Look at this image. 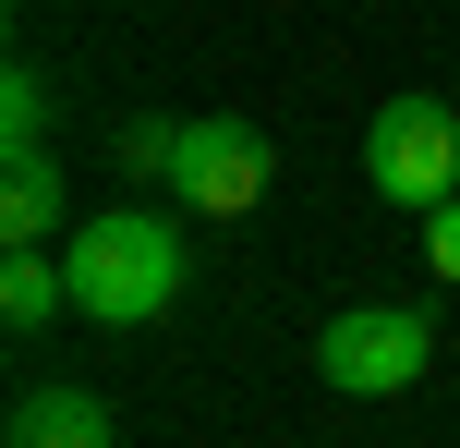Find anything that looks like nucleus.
I'll list each match as a JSON object with an SVG mask.
<instances>
[{
	"instance_id": "6",
	"label": "nucleus",
	"mask_w": 460,
	"mask_h": 448,
	"mask_svg": "<svg viewBox=\"0 0 460 448\" xmlns=\"http://www.w3.org/2000/svg\"><path fill=\"white\" fill-rule=\"evenodd\" d=\"M0 231L13 242H61V158L49 145H13L0 158Z\"/></svg>"
},
{
	"instance_id": "1",
	"label": "nucleus",
	"mask_w": 460,
	"mask_h": 448,
	"mask_svg": "<svg viewBox=\"0 0 460 448\" xmlns=\"http://www.w3.org/2000/svg\"><path fill=\"white\" fill-rule=\"evenodd\" d=\"M61 267H73V315H85V328H158V315L182 303V279H194V255L170 242V218H146V206L85 218Z\"/></svg>"
},
{
	"instance_id": "10",
	"label": "nucleus",
	"mask_w": 460,
	"mask_h": 448,
	"mask_svg": "<svg viewBox=\"0 0 460 448\" xmlns=\"http://www.w3.org/2000/svg\"><path fill=\"white\" fill-rule=\"evenodd\" d=\"M424 267L460 291V194H448V206H424Z\"/></svg>"
},
{
	"instance_id": "3",
	"label": "nucleus",
	"mask_w": 460,
	"mask_h": 448,
	"mask_svg": "<svg viewBox=\"0 0 460 448\" xmlns=\"http://www.w3.org/2000/svg\"><path fill=\"white\" fill-rule=\"evenodd\" d=\"M364 182L388 194V206H448L460 194V121L437 110V97H388V110L364 121Z\"/></svg>"
},
{
	"instance_id": "5",
	"label": "nucleus",
	"mask_w": 460,
	"mask_h": 448,
	"mask_svg": "<svg viewBox=\"0 0 460 448\" xmlns=\"http://www.w3.org/2000/svg\"><path fill=\"white\" fill-rule=\"evenodd\" d=\"M97 436H110V400L97 388H24L0 448H97Z\"/></svg>"
},
{
	"instance_id": "8",
	"label": "nucleus",
	"mask_w": 460,
	"mask_h": 448,
	"mask_svg": "<svg viewBox=\"0 0 460 448\" xmlns=\"http://www.w3.org/2000/svg\"><path fill=\"white\" fill-rule=\"evenodd\" d=\"M13 145H49V73L37 61L0 73V158H13Z\"/></svg>"
},
{
	"instance_id": "9",
	"label": "nucleus",
	"mask_w": 460,
	"mask_h": 448,
	"mask_svg": "<svg viewBox=\"0 0 460 448\" xmlns=\"http://www.w3.org/2000/svg\"><path fill=\"white\" fill-rule=\"evenodd\" d=\"M170 145H182V121H134V134L110 145V170L121 182H170Z\"/></svg>"
},
{
	"instance_id": "4",
	"label": "nucleus",
	"mask_w": 460,
	"mask_h": 448,
	"mask_svg": "<svg viewBox=\"0 0 460 448\" xmlns=\"http://www.w3.org/2000/svg\"><path fill=\"white\" fill-rule=\"evenodd\" d=\"M170 194H182L194 218H243L254 194H267V134L230 121V110L182 121V145H170Z\"/></svg>"
},
{
	"instance_id": "2",
	"label": "nucleus",
	"mask_w": 460,
	"mask_h": 448,
	"mask_svg": "<svg viewBox=\"0 0 460 448\" xmlns=\"http://www.w3.org/2000/svg\"><path fill=\"white\" fill-rule=\"evenodd\" d=\"M424 364H437V328H424L412 303H351V315H327V339H315V376L340 388V400H400V388H424Z\"/></svg>"
},
{
	"instance_id": "7",
	"label": "nucleus",
	"mask_w": 460,
	"mask_h": 448,
	"mask_svg": "<svg viewBox=\"0 0 460 448\" xmlns=\"http://www.w3.org/2000/svg\"><path fill=\"white\" fill-rule=\"evenodd\" d=\"M61 303H73V267L49 255V242H13V255H0V328H24V339H37Z\"/></svg>"
}]
</instances>
